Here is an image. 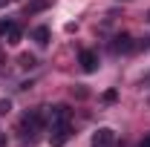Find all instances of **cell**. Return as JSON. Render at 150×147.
<instances>
[{"mask_svg":"<svg viewBox=\"0 0 150 147\" xmlns=\"http://www.w3.org/2000/svg\"><path fill=\"white\" fill-rule=\"evenodd\" d=\"M110 49L118 55V52H130L133 49V37L127 35V32H121V35H115L112 37V43H110Z\"/></svg>","mask_w":150,"mask_h":147,"instance_id":"cell-5","label":"cell"},{"mask_svg":"<svg viewBox=\"0 0 150 147\" xmlns=\"http://www.w3.org/2000/svg\"><path fill=\"white\" fill-rule=\"evenodd\" d=\"M3 144H6V136H3V133H0V147H3Z\"/></svg>","mask_w":150,"mask_h":147,"instance_id":"cell-15","label":"cell"},{"mask_svg":"<svg viewBox=\"0 0 150 147\" xmlns=\"http://www.w3.org/2000/svg\"><path fill=\"white\" fill-rule=\"evenodd\" d=\"M69 133H72L69 121H67V124H52V127H49V144L52 147H64L69 141Z\"/></svg>","mask_w":150,"mask_h":147,"instance_id":"cell-2","label":"cell"},{"mask_svg":"<svg viewBox=\"0 0 150 147\" xmlns=\"http://www.w3.org/2000/svg\"><path fill=\"white\" fill-rule=\"evenodd\" d=\"M9 26H12V20H9V18H0V35H6Z\"/></svg>","mask_w":150,"mask_h":147,"instance_id":"cell-13","label":"cell"},{"mask_svg":"<svg viewBox=\"0 0 150 147\" xmlns=\"http://www.w3.org/2000/svg\"><path fill=\"white\" fill-rule=\"evenodd\" d=\"M20 37H23V32H20V26H18V23L12 20V26L6 29V43H9V46H18V43H20Z\"/></svg>","mask_w":150,"mask_h":147,"instance_id":"cell-8","label":"cell"},{"mask_svg":"<svg viewBox=\"0 0 150 147\" xmlns=\"http://www.w3.org/2000/svg\"><path fill=\"white\" fill-rule=\"evenodd\" d=\"M115 98H118V92H115V90H107V92H104V101H107V104H112Z\"/></svg>","mask_w":150,"mask_h":147,"instance_id":"cell-12","label":"cell"},{"mask_svg":"<svg viewBox=\"0 0 150 147\" xmlns=\"http://www.w3.org/2000/svg\"><path fill=\"white\" fill-rule=\"evenodd\" d=\"M32 37H35L38 46H46L49 43V26H38L35 32H32Z\"/></svg>","mask_w":150,"mask_h":147,"instance_id":"cell-9","label":"cell"},{"mask_svg":"<svg viewBox=\"0 0 150 147\" xmlns=\"http://www.w3.org/2000/svg\"><path fill=\"white\" fill-rule=\"evenodd\" d=\"M78 61H81V69H84V72H95V69H98V55H95L93 49H84V52L78 55Z\"/></svg>","mask_w":150,"mask_h":147,"instance_id":"cell-6","label":"cell"},{"mask_svg":"<svg viewBox=\"0 0 150 147\" xmlns=\"http://www.w3.org/2000/svg\"><path fill=\"white\" fill-rule=\"evenodd\" d=\"M67 121H69V107L67 104H55L49 110V127L52 124H67Z\"/></svg>","mask_w":150,"mask_h":147,"instance_id":"cell-4","label":"cell"},{"mask_svg":"<svg viewBox=\"0 0 150 147\" xmlns=\"http://www.w3.org/2000/svg\"><path fill=\"white\" fill-rule=\"evenodd\" d=\"M9 110H12V101H9V98H3V101H0V115H6Z\"/></svg>","mask_w":150,"mask_h":147,"instance_id":"cell-11","label":"cell"},{"mask_svg":"<svg viewBox=\"0 0 150 147\" xmlns=\"http://www.w3.org/2000/svg\"><path fill=\"white\" fill-rule=\"evenodd\" d=\"M139 147H150V136H147V139H144V141H142Z\"/></svg>","mask_w":150,"mask_h":147,"instance_id":"cell-14","label":"cell"},{"mask_svg":"<svg viewBox=\"0 0 150 147\" xmlns=\"http://www.w3.org/2000/svg\"><path fill=\"white\" fill-rule=\"evenodd\" d=\"M43 124V112L40 110H32L23 115V121H20V133H23V139H35V133L40 130Z\"/></svg>","mask_w":150,"mask_h":147,"instance_id":"cell-1","label":"cell"},{"mask_svg":"<svg viewBox=\"0 0 150 147\" xmlns=\"http://www.w3.org/2000/svg\"><path fill=\"white\" fill-rule=\"evenodd\" d=\"M49 6H52V0H29V3L23 6V15H26V18H32V15L43 12V9H49Z\"/></svg>","mask_w":150,"mask_h":147,"instance_id":"cell-7","label":"cell"},{"mask_svg":"<svg viewBox=\"0 0 150 147\" xmlns=\"http://www.w3.org/2000/svg\"><path fill=\"white\" fill-rule=\"evenodd\" d=\"M0 6H6V0H0Z\"/></svg>","mask_w":150,"mask_h":147,"instance_id":"cell-16","label":"cell"},{"mask_svg":"<svg viewBox=\"0 0 150 147\" xmlns=\"http://www.w3.org/2000/svg\"><path fill=\"white\" fill-rule=\"evenodd\" d=\"M112 144H115V133L110 127H101L93 136V141H90V147H112Z\"/></svg>","mask_w":150,"mask_h":147,"instance_id":"cell-3","label":"cell"},{"mask_svg":"<svg viewBox=\"0 0 150 147\" xmlns=\"http://www.w3.org/2000/svg\"><path fill=\"white\" fill-rule=\"evenodd\" d=\"M20 66H23V69H35V66H38L35 55H20Z\"/></svg>","mask_w":150,"mask_h":147,"instance_id":"cell-10","label":"cell"},{"mask_svg":"<svg viewBox=\"0 0 150 147\" xmlns=\"http://www.w3.org/2000/svg\"><path fill=\"white\" fill-rule=\"evenodd\" d=\"M147 23H150V12H147Z\"/></svg>","mask_w":150,"mask_h":147,"instance_id":"cell-17","label":"cell"}]
</instances>
